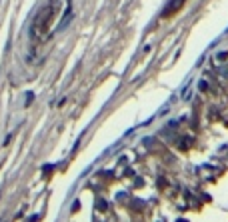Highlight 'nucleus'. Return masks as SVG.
<instances>
[{
  "mask_svg": "<svg viewBox=\"0 0 228 222\" xmlns=\"http://www.w3.org/2000/svg\"><path fill=\"white\" fill-rule=\"evenodd\" d=\"M32 98H34V94H32V92H28V94H26V104H30Z\"/></svg>",
  "mask_w": 228,
  "mask_h": 222,
  "instance_id": "2",
  "label": "nucleus"
},
{
  "mask_svg": "<svg viewBox=\"0 0 228 222\" xmlns=\"http://www.w3.org/2000/svg\"><path fill=\"white\" fill-rule=\"evenodd\" d=\"M184 2H186V0H172V2H170V6H168L166 10L162 12V16H164V18H168V16H172V14H174L176 10H180V8L184 6Z\"/></svg>",
  "mask_w": 228,
  "mask_h": 222,
  "instance_id": "1",
  "label": "nucleus"
}]
</instances>
